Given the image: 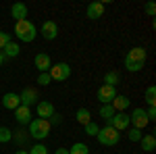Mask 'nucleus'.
I'll return each mask as SVG.
<instances>
[{"label": "nucleus", "instance_id": "f257e3e1", "mask_svg": "<svg viewBox=\"0 0 156 154\" xmlns=\"http://www.w3.org/2000/svg\"><path fill=\"white\" fill-rule=\"evenodd\" d=\"M15 36L19 38L21 42L25 44H29V42H34L37 36V27L29 19H23V21H15Z\"/></svg>", "mask_w": 156, "mask_h": 154}, {"label": "nucleus", "instance_id": "f03ea898", "mask_svg": "<svg viewBox=\"0 0 156 154\" xmlns=\"http://www.w3.org/2000/svg\"><path fill=\"white\" fill-rule=\"evenodd\" d=\"M50 129L52 127L46 119H31V123H29V135L36 140H46L50 135Z\"/></svg>", "mask_w": 156, "mask_h": 154}, {"label": "nucleus", "instance_id": "7ed1b4c3", "mask_svg": "<svg viewBox=\"0 0 156 154\" xmlns=\"http://www.w3.org/2000/svg\"><path fill=\"white\" fill-rule=\"evenodd\" d=\"M96 138H98V142L102 144V146H115V144H119L121 133L117 129H112L110 125H106V127H100Z\"/></svg>", "mask_w": 156, "mask_h": 154}, {"label": "nucleus", "instance_id": "20e7f679", "mask_svg": "<svg viewBox=\"0 0 156 154\" xmlns=\"http://www.w3.org/2000/svg\"><path fill=\"white\" fill-rule=\"evenodd\" d=\"M48 75L52 81H65V79L71 77V67H69V63H56V65L50 67Z\"/></svg>", "mask_w": 156, "mask_h": 154}, {"label": "nucleus", "instance_id": "39448f33", "mask_svg": "<svg viewBox=\"0 0 156 154\" xmlns=\"http://www.w3.org/2000/svg\"><path fill=\"white\" fill-rule=\"evenodd\" d=\"M129 125L135 127V129H140V131L148 125V117H146V110H144V108H133L131 115H129Z\"/></svg>", "mask_w": 156, "mask_h": 154}, {"label": "nucleus", "instance_id": "423d86ee", "mask_svg": "<svg viewBox=\"0 0 156 154\" xmlns=\"http://www.w3.org/2000/svg\"><path fill=\"white\" fill-rule=\"evenodd\" d=\"M108 125L112 127V129H117L121 133V131L129 129V115L127 113H115V117L108 121Z\"/></svg>", "mask_w": 156, "mask_h": 154}, {"label": "nucleus", "instance_id": "0eeeda50", "mask_svg": "<svg viewBox=\"0 0 156 154\" xmlns=\"http://www.w3.org/2000/svg\"><path fill=\"white\" fill-rule=\"evenodd\" d=\"M98 100H100V104H110L112 100H115V96H117V88H112V85H100V90H98Z\"/></svg>", "mask_w": 156, "mask_h": 154}, {"label": "nucleus", "instance_id": "6e6552de", "mask_svg": "<svg viewBox=\"0 0 156 154\" xmlns=\"http://www.w3.org/2000/svg\"><path fill=\"white\" fill-rule=\"evenodd\" d=\"M36 110H37V119H46V121L56 113V110H54V104L48 102V100H40L36 104Z\"/></svg>", "mask_w": 156, "mask_h": 154}, {"label": "nucleus", "instance_id": "1a4fd4ad", "mask_svg": "<svg viewBox=\"0 0 156 154\" xmlns=\"http://www.w3.org/2000/svg\"><path fill=\"white\" fill-rule=\"evenodd\" d=\"M40 34L44 36V40H54L58 36V25L56 21H44L42 27H40Z\"/></svg>", "mask_w": 156, "mask_h": 154}, {"label": "nucleus", "instance_id": "9d476101", "mask_svg": "<svg viewBox=\"0 0 156 154\" xmlns=\"http://www.w3.org/2000/svg\"><path fill=\"white\" fill-rule=\"evenodd\" d=\"M19 98H21V104L23 106H31V104H37L40 102V96H37V92L34 88H25L23 92L19 94Z\"/></svg>", "mask_w": 156, "mask_h": 154}, {"label": "nucleus", "instance_id": "9b49d317", "mask_svg": "<svg viewBox=\"0 0 156 154\" xmlns=\"http://www.w3.org/2000/svg\"><path fill=\"white\" fill-rule=\"evenodd\" d=\"M102 15H104V2H90V4H87V9H85V17H87V19L96 21Z\"/></svg>", "mask_w": 156, "mask_h": 154}, {"label": "nucleus", "instance_id": "f8f14e48", "mask_svg": "<svg viewBox=\"0 0 156 154\" xmlns=\"http://www.w3.org/2000/svg\"><path fill=\"white\" fill-rule=\"evenodd\" d=\"M34 65H36V69L40 73H48L50 67H52V60H50V56L46 52H40V54H36V59H34Z\"/></svg>", "mask_w": 156, "mask_h": 154}, {"label": "nucleus", "instance_id": "ddd939ff", "mask_svg": "<svg viewBox=\"0 0 156 154\" xmlns=\"http://www.w3.org/2000/svg\"><path fill=\"white\" fill-rule=\"evenodd\" d=\"M2 106L6 108V110H17V108L21 106V98H19V94H15V92L4 94L2 96Z\"/></svg>", "mask_w": 156, "mask_h": 154}, {"label": "nucleus", "instance_id": "4468645a", "mask_svg": "<svg viewBox=\"0 0 156 154\" xmlns=\"http://www.w3.org/2000/svg\"><path fill=\"white\" fill-rule=\"evenodd\" d=\"M146 56H148V52H146L142 46H133L129 52H127V56L125 59L131 60V63H146Z\"/></svg>", "mask_w": 156, "mask_h": 154}, {"label": "nucleus", "instance_id": "2eb2a0df", "mask_svg": "<svg viewBox=\"0 0 156 154\" xmlns=\"http://www.w3.org/2000/svg\"><path fill=\"white\" fill-rule=\"evenodd\" d=\"M27 4H23V2H15L11 6V17L15 19V21H23V19H27Z\"/></svg>", "mask_w": 156, "mask_h": 154}, {"label": "nucleus", "instance_id": "dca6fc26", "mask_svg": "<svg viewBox=\"0 0 156 154\" xmlns=\"http://www.w3.org/2000/svg\"><path fill=\"white\" fill-rule=\"evenodd\" d=\"M15 113V119H17V123L19 125H27V123H31V110H29V106H21L17 108V110H12Z\"/></svg>", "mask_w": 156, "mask_h": 154}, {"label": "nucleus", "instance_id": "f3484780", "mask_svg": "<svg viewBox=\"0 0 156 154\" xmlns=\"http://www.w3.org/2000/svg\"><path fill=\"white\" fill-rule=\"evenodd\" d=\"M110 104H112V108H115L117 113H125V108H127L129 104H131V100H129L127 96H121V94H117V96H115V100H112Z\"/></svg>", "mask_w": 156, "mask_h": 154}, {"label": "nucleus", "instance_id": "a211bd4d", "mask_svg": "<svg viewBox=\"0 0 156 154\" xmlns=\"http://www.w3.org/2000/svg\"><path fill=\"white\" fill-rule=\"evenodd\" d=\"M19 52H21V48H19V44H17V42H12V40L4 48H2L4 59H15V56H19Z\"/></svg>", "mask_w": 156, "mask_h": 154}, {"label": "nucleus", "instance_id": "6ab92c4d", "mask_svg": "<svg viewBox=\"0 0 156 154\" xmlns=\"http://www.w3.org/2000/svg\"><path fill=\"white\" fill-rule=\"evenodd\" d=\"M140 144H142V150H144V152H152V150H156V138L152 135V133L142 135Z\"/></svg>", "mask_w": 156, "mask_h": 154}, {"label": "nucleus", "instance_id": "aec40b11", "mask_svg": "<svg viewBox=\"0 0 156 154\" xmlns=\"http://www.w3.org/2000/svg\"><path fill=\"white\" fill-rule=\"evenodd\" d=\"M115 113H117V110L112 108V104H102V106H100V117L104 119L106 123H108L112 117H115Z\"/></svg>", "mask_w": 156, "mask_h": 154}, {"label": "nucleus", "instance_id": "412c9836", "mask_svg": "<svg viewBox=\"0 0 156 154\" xmlns=\"http://www.w3.org/2000/svg\"><path fill=\"white\" fill-rule=\"evenodd\" d=\"M75 117H77V123H81V125H87V123L92 121V113H90L87 108H79Z\"/></svg>", "mask_w": 156, "mask_h": 154}, {"label": "nucleus", "instance_id": "4be33fe9", "mask_svg": "<svg viewBox=\"0 0 156 154\" xmlns=\"http://www.w3.org/2000/svg\"><path fill=\"white\" fill-rule=\"evenodd\" d=\"M69 154H90V148H87V144L83 142H75L69 148Z\"/></svg>", "mask_w": 156, "mask_h": 154}, {"label": "nucleus", "instance_id": "5701e85b", "mask_svg": "<svg viewBox=\"0 0 156 154\" xmlns=\"http://www.w3.org/2000/svg\"><path fill=\"white\" fill-rule=\"evenodd\" d=\"M146 104L148 106H156V88L154 85L146 88Z\"/></svg>", "mask_w": 156, "mask_h": 154}, {"label": "nucleus", "instance_id": "b1692460", "mask_svg": "<svg viewBox=\"0 0 156 154\" xmlns=\"http://www.w3.org/2000/svg\"><path fill=\"white\" fill-rule=\"evenodd\" d=\"M119 73L117 71H108L106 75H104V83H106V85H112V88H117V83H119Z\"/></svg>", "mask_w": 156, "mask_h": 154}, {"label": "nucleus", "instance_id": "393cba45", "mask_svg": "<svg viewBox=\"0 0 156 154\" xmlns=\"http://www.w3.org/2000/svg\"><path fill=\"white\" fill-rule=\"evenodd\" d=\"M125 69L129 73H140L142 69H144V63H131V60L125 59Z\"/></svg>", "mask_w": 156, "mask_h": 154}, {"label": "nucleus", "instance_id": "a878e982", "mask_svg": "<svg viewBox=\"0 0 156 154\" xmlns=\"http://www.w3.org/2000/svg\"><path fill=\"white\" fill-rule=\"evenodd\" d=\"M12 140V131L9 127H0V144H9Z\"/></svg>", "mask_w": 156, "mask_h": 154}, {"label": "nucleus", "instance_id": "bb28decb", "mask_svg": "<svg viewBox=\"0 0 156 154\" xmlns=\"http://www.w3.org/2000/svg\"><path fill=\"white\" fill-rule=\"evenodd\" d=\"M83 127H85V133H87V135H92V138H96L98 131H100V127H98L94 121H90V123H87V125H83Z\"/></svg>", "mask_w": 156, "mask_h": 154}, {"label": "nucleus", "instance_id": "cd10ccee", "mask_svg": "<svg viewBox=\"0 0 156 154\" xmlns=\"http://www.w3.org/2000/svg\"><path fill=\"white\" fill-rule=\"evenodd\" d=\"M127 135H129V140H131V142H140L144 133H142L140 129H135V127H129V129H127Z\"/></svg>", "mask_w": 156, "mask_h": 154}, {"label": "nucleus", "instance_id": "c85d7f7f", "mask_svg": "<svg viewBox=\"0 0 156 154\" xmlns=\"http://www.w3.org/2000/svg\"><path fill=\"white\" fill-rule=\"evenodd\" d=\"M27 154H48V148H46L44 144H36V146L29 148V152H27Z\"/></svg>", "mask_w": 156, "mask_h": 154}, {"label": "nucleus", "instance_id": "c756f323", "mask_svg": "<svg viewBox=\"0 0 156 154\" xmlns=\"http://www.w3.org/2000/svg\"><path fill=\"white\" fill-rule=\"evenodd\" d=\"M144 11H146V15H148V17H154V15H156V4H154V2H146Z\"/></svg>", "mask_w": 156, "mask_h": 154}, {"label": "nucleus", "instance_id": "7c9ffc66", "mask_svg": "<svg viewBox=\"0 0 156 154\" xmlns=\"http://www.w3.org/2000/svg\"><path fill=\"white\" fill-rule=\"evenodd\" d=\"M11 42V34H6V31H0V50L6 46Z\"/></svg>", "mask_w": 156, "mask_h": 154}, {"label": "nucleus", "instance_id": "2f4dec72", "mask_svg": "<svg viewBox=\"0 0 156 154\" xmlns=\"http://www.w3.org/2000/svg\"><path fill=\"white\" fill-rule=\"evenodd\" d=\"M50 81H52V79H50L48 73H40V75H37V83H40V85H48Z\"/></svg>", "mask_w": 156, "mask_h": 154}, {"label": "nucleus", "instance_id": "473e14b6", "mask_svg": "<svg viewBox=\"0 0 156 154\" xmlns=\"http://www.w3.org/2000/svg\"><path fill=\"white\" fill-rule=\"evenodd\" d=\"M48 123H50V127H52V125H60V123H62V115L54 113V115H52V117L48 119Z\"/></svg>", "mask_w": 156, "mask_h": 154}, {"label": "nucleus", "instance_id": "72a5a7b5", "mask_svg": "<svg viewBox=\"0 0 156 154\" xmlns=\"http://www.w3.org/2000/svg\"><path fill=\"white\" fill-rule=\"evenodd\" d=\"M146 117H148V123H150V121H154V119H156V106L148 108V110H146Z\"/></svg>", "mask_w": 156, "mask_h": 154}, {"label": "nucleus", "instance_id": "f704fd0d", "mask_svg": "<svg viewBox=\"0 0 156 154\" xmlns=\"http://www.w3.org/2000/svg\"><path fill=\"white\" fill-rule=\"evenodd\" d=\"M54 154H69V148H58Z\"/></svg>", "mask_w": 156, "mask_h": 154}, {"label": "nucleus", "instance_id": "c9c22d12", "mask_svg": "<svg viewBox=\"0 0 156 154\" xmlns=\"http://www.w3.org/2000/svg\"><path fill=\"white\" fill-rule=\"evenodd\" d=\"M4 60H6V59H4V54H2V52H0V67H2V65H4Z\"/></svg>", "mask_w": 156, "mask_h": 154}, {"label": "nucleus", "instance_id": "e433bc0d", "mask_svg": "<svg viewBox=\"0 0 156 154\" xmlns=\"http://www.w3.org/2000/svg\"><path fill=\"white\" fill-rule=\"evenodd\" d=\"M15 154H27V150H17Z\"/></svg>", "mask_w": 156, "mask_h": 154}]
</instances>
